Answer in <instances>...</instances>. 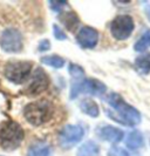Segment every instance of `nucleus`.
<instances>
[{
	"label": "nucleus",
	"instance_id": "nucleus-1",
	"mask_svg": "<svg viewBox=\"0 0 150 156\" xmlns=\"http://www.w3.org/2000/svg\"><path fill=\"white\" fill-rule=\"evenodd\" d=\"M104 101L109 106V108L106 109V113L117 123L127 126V127H133V126H137L141 122L140 112L131 105L127 103L121 95L116 93H110L104 99Z\"/></svg>",
	"mask_w": 150,
	"mask_h": 156
},
{
	"label": "nucleus",
	"instance_id": "nucleus-2",
	"mask_svg": "<svg viewBox=\"0 0 150 156\" xmlns=\"http://www.w3.org/2000/svg\"><path fill=\"white\" fill-rule=\"evenodd\" d=\"M53 106L47 100H38L28 103L24 108V116L33 126L46 123L53 116Z\"/></svg>",
	"mask_w": 150,
	"mask_h": 156
},
{
	"label": "nucleus",
	"instance_id": "nucleus-3",
	"mask_svg": "<svg viewBox=\"0 0 150 156\" xmlns=\"http://www.w3.org/2000/svg\"><path fill=\"white\" fill-rule=\"evenodd\" d=\"M24 129L16 121H7L0 128V146L6 151L16 150L24 140Z\"/></svg>",
	"mask_w": 150,
	"mask_h": 156
},
{
	"label": "nucleus",
	"instance_id": "nucleus-4",
	"mask_svg": "<svg viewBox=\"0 0 150 156\" xmlns=\"http://www.w3.org/2000/svg\"><path fill=\"white\" fill-rule=\"evenodd\" d=\"M32 67L31 61H9L4 68V75L8 81L20 85L30 78Z\"/></svg>",
	"mask_w": 150,
	"mask_h": 156
},
{
	"label": "nucleus",
	"instance_id": "nucleus-5",
	"mask_svg": "<svg viewBox=\"0 0 150 156\" xmlns=\"http://www.w3.org/2000/svg\"><path fill=\"white\" fill-rule=\"evenodd\" d=\"M107 87L100 80L96 79H85L81 81H75L71 89V99L78 98L80 94H90L95 96H102L106 93Z\"/></svg>",
	"mask_w": 150,
	"mask_h": 156
},
{
	"label": "nucleus",
	"instance_id": "nucleus-6",
	"mask_svg": "<svg viewBox=\"0 0 150 156\" xmlns=\"http://www.w3.org/2000/svg\"><path fill=\"white\" fill-rule=\"evenodd\" d=\"M134 20L130 16H117L110 23L111 35L116 40H126L134 31Z\"/></svg>",
	"mask_w": 150,
	"mask_h": 156
},
{
	"label": "nucleus",
	"instance_id": "nucleus-7",
	"mask_svg": "<svg viewBox=\"0 0 150 156\" xmlns=\"http://www.w3.org/2000/svg\"><path fill=\"white\" fill-rule=\"evenodd\" d=\"M0 47L6 53H18L23 49V35L16 28H7L0 35Z\"/></svg>",
	"mask_w": 150,
	"mask_h": 156
},
{
	"label": "nucleus",
	"instance_id": "nucleus-8",
	"mask_svg": "<svg viewBox=\"0 0 150 156\" xmlns=\"http://www.w3.org/2000/svg\"><path fill=\"white\" fill-rule=\"evenodd\" d=\"M85 135L83 128L79 125H67L59 135V142L63 149H71L82 140Z\"/></svg>",
	"mask_w": 150,
	"mask_h": 156
},
{
	"label": "nucleus",
	"instance_id": "nucleus-9",
	"mask_svg": "<svg viewBox=\"0 0 150 156\" xmlns=\"http://www.w3.org/2000/svg\"><path fill=\"white\" fill-rule=\"evenodd\" d=\"M48 85H49L48 75L46 74L45 70L39 67V68H37L34 70L33 74H32L30 83L26 88V94L32 95V96L39 95V94H41L42 92H45L47 89Z\"/></svg>",
	"mask_w": 150,
	"mask_h": 156
},
{
	"label": "nucleus",
	"instance_id": "nucleus-10",
	"mask_svg": "<svg viewBox=\"0 0 150 156\" xmlns=\"http://www.w3.org/2000/svg\"><path fill=\"white\" fill-rule=\"evenodd\" d=\"M76 41L83 48H94L99 41V33L93 27L85 26L76 34Z\"/></svg>",
	"mask_w": 150,
	"mask_h": 156
},
{
	"label": "nucleus",
	"instance_id": "nucleus-11",
	"mask_svg": "<svg viewBox=\"0 0 150 156\" xmlns=\"http://www.w3.org/2000/svg\"><path fill=\"white\" fill-rule=\"evenodd\" d=\"M96 135L100 139L107 141V142H110V143H117L120 141H122L123 136H124V134L121 129L109 125L99 127L96 129Z\"/></svg>",
	"mask_w": 150,
	"mask_h": 156
},
{
	"label": "nucleus",
	"instance_id": "nucleus-12",
	"mask_svg": "<svg viewBox=\"0 0 150 156\" xmlns=\"http://www.w3.org/2000/svg\"><path fill=\"white\" fill-rule=\"evenodd\" d=\"M27 156H52V148L47 142L38 141L28 148Z\"/></svg>",
	"mask_w": 150,
	"mask_h": 156
},
{
	"label": "nucleus",
	"instance_id": "nucleus-13",
	"mask_svg": "<svg viewBox=\"0 0 150 156\" xmlns=\"http://www.w3.org/2000/svg\"><path fill=\"white\" fill-rule=\"evenodd\" d=\"M59 19H60V21L65 25V27H66L68 31H72V32L75 31L80 23V20H79V18H78V16H76V13L73 12V11L65 12L62 14H60Z\"/></svg>",
	"mask_w": 150,
	"mask_h": 156
},
{
	"label": "nucleus",
	"instance_id": "nucleus-14",
	"mask_svg": "<svg viewBox=\"0 0 150 156\" xmlns=\"http://www.w3.org/2000/svg\"><path fill=\"white\" fill-rule=\"evenodd\" d=\"M80 109L82 113L87 114L92 117H97L100 114V109L97 103L92 99H83L80 102Z\"/></svg>",
	"mask_w": 150,
	"mask_h": 156
},
{
	"label": "nucleus",
	"instance_id": "nucleus-15",
	"mask_svg": "<svg viewBox=\"0 0 150 156\" xmlns=\"http://www.w3.org/2000/svg\"><path fill=\"white\" fill-rule=\"evenodd\" d=\"M127 147L131 150H136V149L141 148L144 146V139L143 135L138 130H134L131 133H129L128 137L126 140Z\"/></svg>",
	"mask_w": 150,
	"mask_h": 156
},
{
	"label": "nucleus",
	"instance_id": "nucleus-16",
	"mask_svg": "<svg viewBox=\"0 0 150 156\" xmlns=\"http://www.w3.org/2000/svg\"><path fill=\"white\" fill-rule=\"evenodd\" d=\"M135 68L141 74H149L150 73V53H144L136 58L135 60Z\"/></svg>",
	"mask_w": 150,
	"mask_h": 156
},
{
	"label": "nucleus",
	"instance_id": "nucleus-17",
	"mask_svg": "<svg viewBox=\"0 0 150 156\" xmlns=\"http://www.w3.org/2000/svg\"><path fill=\"white\" fill-rule=\"evenodd\" d=\"M100 148L94 141H87L78 150V156H99Z\"/></svg>",
	"mask_w": 150,
	"mask_h": 156
},
{
	"label": "nucleus",
	"instance_id": "nucleus-18",
	"mask_svg": "<svg viewBox=\"0 0 150 156\" xmlns=\"http://www.w3.org/2000/svg\"><path fill=\"white\" fill-rule=\"evenodd\" d=\"M41 62L53 68H61L65 66V60L59 55H46L41 58Z\"/></svg>",
	"mask_w": 150,
	"mask_h": 156
},
{
	"label": "nucleus",
	"instance_id": "nucleus-19",
	"mask_svg": "<svg viewBox=\"0 0 150 156\" xmlns=\"http://www.w3.org/2000/svg\"><path fill=\"white\" fill-rule=\"evenodd\" d=\"M148 47H150V30H148V31H145L143 33L142 37L136 41L134 48L136 52H143Z\"/></svg>",
	"mask_w": 150,
	"mask_h": 156
},
{
	"label": "nucleus",
	"instance_id": "nucleus-20",
	"mask_svg": "<svg viewBox=\"0 0 150 156\" xmlns=\"http://www.w3.org/2000/svg\"><path fill=\"white\" fill-rule=\"evenodd\" d=\"M68 70H69V74H71L73 78L75 79L76 81H79V79L83 78V74H85V70L82 67H80L79 65H74V63H71L69 67H68Z\"/></svg>",
	"mask_w": 150,
	"mask_h": 156
},
{
	"label": "nucleus",
	"instance_id": "nucleus-21",
	"mask_svg": "<svg viewBox=\"0 0 150 156\" xmlns=\"http://www.w3.org/2000/svg\"><path fill=\"white\" fill-rule=\"evenodd\" d=\"M108 156H129L126 149L120 147H111L108 151Z\"/></svg>",
	"mask_w": 150,
	"mask_h": 156
},
{
	"label": "nucleus",
	"instance_id": "nucleus-22",
	"mask_svg": "<svg viewBox=\"0 0 150 156\" xmlns=\"http://www.w3.org/2000/svg\"><path fill=\"white\" fill-rule=\"evenodd\" d=\"M49 5H51V8L55 12H60L62 11L63 8L66 7L68 4L66 1H49Z\"/></svg>",
	"mask_w": 150,
	"mask_h": 156
},
{
	"label": "nucleus",
	"instance_id": "nucleus-23",
	"mask_svg": "<svg viewBox=\"0 0 150 156\" xmlns=\"http://www.w3.org/2000/svg\"><path fill=\"white\" fill-rule=\"evenodd\" d=\"M53 31H54V37H55L58 40H66L67 39V35L65 34V32L58 26V25H54L53 26Z\"/></svg>",
	"mask_w": 150,
	"mask_h": 156
},
{
	"label": "nucleus",
	"instance_id": "nucleus-24",
	"mask_svg": "<svg viewBox=\"0 0 150 156\" xmlns=\"http://www.w3.org/2000/svg\"><path fill=\"white\" fill-rule=\"evenodd\" d=\"M49 48H51V44H49L48 40H42V41H40L39 47H38V49H39L40 52H46Z\"/></svg>",
	"mask_w": 150,
	"mask_h": 156
},
{
	"label": "nucleus",
	"instance_id": "nucleus-25",
	"mask_svg": "<svg viewBox=\"0 0 150 156\" xmlns=\"http://www.w3.org/2000/svg\"><path fill=\"white\" fill-rule=\"evenodd\" d=\"M145 13H147V16H148V19L150 20V5H148V6L145 7Z\"/></svg>",
	"mask_w": 150,
	"mask_h": 156
}]
</instances>
